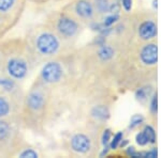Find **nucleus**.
<instances>
[{
    "label": "nucleus",
    "instance_id": "obj_15",
    "mask_svg": "<svg viewBox=\"0 0 161 158\" xmlns=\"http://www.w3.org/2000/svg\"><path fill=\"white\" fill-rule=\"evenodd\" d=\"M144 123V116L141 115H132L131 120H130V125H129V128L133 129L137 127V126L142 125Z\"/></svg>",
    "mask_w": 161,
    "mask_h": 158
},
{
    "label": "nucleus",
    "instance_id": "obj_5",
    "mask_svg": "<svg viewBox=\"0 0 161 158\" xmlns=\"http://www.w3.org/2000/svg\"><path fill=\"white\" fill-rule=\"evenodd\" d=\"M157 25L153 20H145L139 27V35L142 40H152V38H154L157 35Z\"/></svg>",
    "mask_w": 161,
    "mask_h": 158
},
{
    "label": "nucleus",
    "instance_id": "obj_16",
    "mask_svg": "<svg viewBox=\"0 0 161 158\" xmlns=\"http://www.w3.org/2000/svg\"><path fill=\"white\" fill-rule=\"evenodd\" d=\"M96 9L98 10L100 13H104L108 11V7H110V3H108V0H96Z\"/></svg>",
    "mask_w": 161,
    "mask_h": 158
},
{
    "label": "nucleus",
    "instance_id": "obj_34",
    "mask_svg": "<svg viewBox=\"0 0 161 158\" xmlns=\"http://www.w3.org/2000/svg\"><path fill=\"white\" fill-rule=\"evenodd\" d=\"M153 8L157 9L158 8V0H153Z\"/></svg>",
    "mask_w": 161,
    "mask_h": 158
},
{
    "label": "nucleus",
    "instance_id": "obj_6",
    "mask_svg": "<svg viewBox=\"0 0 161 158\" xmlns=\"http://www.w3.org/2000/svg\"><path fill=\"white\" fill-rule=\"evenodd\" d=\"M58 30L64 37H72L77 31V25L73 19L68 17H62L58 22Z\"/></svg>",
    "mask_w": 161,
    "mask_h": 158
},
{
    "label": "nucleus",
    "instance_id": "obj_27",
    "mask_svg": "<svg viewBox=\"0 0 161 158\" xmlns=\"http://www.w3.org/2000/svg\"><path fill=\"white\" fill-rule=\"evenodd\" d=\"M20 157L23 158H27V157H30V158H37L38 157V154L36 153L35 151H32V150H26L20 154Z\"/></svg>",
    "mask_w": 161,
    "mask_h": 158
},
{
    "label": "nucleus",
    "instance_id": "obj_17",
    "mask_svg": "<svg viewBox=\"0 0 161 158\" xmlns=\"http://www.w3.org/2000/svg\"><path fill=\"white\" fill-rule=\"evenodd\" d=\"M158 157V150L156 147H153L149 151L139 152L137 158H157Z\"/></svg>",
    "mask_w": 161,
    "mask_h": 158
},
{
    "label": "nucleus",
    "instance_id": "obj_22",
    "mask_svg": "<svg viewBox=\"0 0 161 158\" xmlns=\"http://www.w3.org/2000/svg\"><path fill=\"white\" fill-rule=\"evenodd\" d=\"M111 138H112V131L111 129H105L102 134V138H101V142H102V145L105 146V145H108L111 141Z\"/></svg>",
    "mask_w": 161,
    "mask_h": 158
},
{
    "label": "nucleus",
    "instance_id": "obj_13",
    "mask_svg": "<svg viewBox=\"0 0 161 158\" xmlns=\"http://www.w3.org/2000/svg\"><path fill=\"white\" fill-rule=\"evenodd\" d=\"M143 133H144L145 137H146L147 141L150 144H154L156 143V140H157V136H156V131L155 128L150 125H146L143 129Z\"/></svg>",
    "mask_w": 161,
    "mask_h": 158
},
{
    "label": "nucleus",
    "instance_id": "obj_11",
    "mask_svg": "<svg viewBox=\"0 0 161 158\" xmlns=\"http://www.w3.org/2000/svg\"><path fill=\"white\" fill-rule=\"evenodd\" d=\"M152 95H153V89L149 85H145V87L140 88L136 92V98L137 100H140V102H145Z\"/></svg>",
    "mask_w": 161,
    "mask_h": 158
},
{
    "label": "nucleus",
    "instance_id": "obj_28",
    "mask_svg": "<svg viewBox=\"0 0 161 158\" xmlns=\"http://www.w3.org/2000/svg\"><path fill=\"white\" fill-rule=\"evenodd\" d=\"M126 154L128 155L129 157L137 158V154H139V152L136 151L134 146H129L128 149H127V151H126Z\"/></svg>",
    "mask_w": 161,
    "mask_h": 158
},
{
    "label": "nucleus",
    "instance_id": "obj_3",
    "mask_svg": "<svg viewBox=\"0 0 161 158\" xmlns=\"http://www.w3.org/2000/svg\"><path fill=\"white\" fill-rule=\"evenodd\" d=\"M62 75L61 67L56 62H50L42 69V77L47 82H55L60 79Z\"/></svg>",
    "mask_w": 161,
    "mask_h": 158
},
{
    "label": "nucleus",
    "instance_id": "obj_18",
    "mask_svg": "<svg viewBox=\"0 0 161 158\" xmlns=\"http://www.w3.org/2000/svg\"><path fill=\"white\" fill-rule=\"evenodd\" d=\"M10 127L9 125L3 121H0V140H4L9 136Z\"/></svg>",
    "mask_w": 161,
    "mask_h": 158
},
{
    "label": "nucleus",
    "instance_id": "obj_9",
    "mask_svg": "<svg viewBox=\"0 0 161 158\" xmlns=\"http://www.w3.org/2000/svg\"><path fill=\"white\" fill-rule=\"evenodd\" d=\"M92 115L93 118L98 119V120L104 121L110 118V111H108V109L105 107V106L99 105V106H96V107L92 108Z\"/></svg>",
    "mask_w": 161,
    "mask_h": 158
},
{
    "label": "nucleus",
    "instance_id": "obj_14",
    "mask_svg": "<svg viewBox=\"0 0 161 158\" xmlns=\"http://www.w3.org/2000/svg\"><path fill=\"white\" fill-rule=\"evenodd\" d=\"M123 138H124L123 131H118V133H116L115 135H114L113 138H111V141H110V143H108L110 149L111 150H116V149H117V147L119 146L120 141L123 140Z\"/></svg>",
    "mask_w": 161,
    "mask_h": 158
},
{
    "label": "nucleus",
    "instance_id": "obj_31",
    "mask_svg": "<svg viewBox=\"0 0 161 158\" xmlns=\"http://www.w3.org/2000/svg\"><path fill=\"white\" fill-rule=\"evenodd\" d=\"M95 43L97 44L98 46H103V45H105V37H103V35H101L100 34V37H98L95 40Z\"/></svg>",
    "mask_w": 161,
    "mask_h": 158
},
{
    "label": "nucleus",
    "instance_id": "obj_25",
    "mask_svg": "<svg viewBox=\"0 0 161 158\" xmlns=\"http://www.w3.org/2000/svg\"><path fill=\"white\" fill-rule=\"evenodd\" d=\"M108 11H110L112 14H118L119 11H120V4L118 2H113L112 4H110L108 7Z\"/></svg>",
    "mask_w": 161,
    "mask_h": 158
},
{
    "label": "nucleus",
    "instance_id": "obj_4",
    "mask_svg": "<svg viewBox=\"0 0 161 158\" xmlns=\"http://www.w3.org/2000/svg\"><path fill=\"white\" fill-rule=\"evenodd\" d=\"M8 72L12 77L20 79L27 73V65L23 60L19 59H12L8 63Z\"/></svg>",
    "mask_w": 161,
    "mask_h": 158
},
{
    "label": "nucleus",
    "instance_id": "obj_24",
    "mask_svg": "<svg viewBox=\"0 0 161 158\" xmlns=\"http://www.w3.org/2000/svg\"><path fill=\"white\" fill-rule=\"evenodd\" d=\"M13 3H14V0H0V11H8L9 9H11Z\"/></svg>",
    "mask_w": 161,
    "mask_h": 158
},
{
    "label": "nucleus",
    "instance_id": "obj_12",
    "mask_svg": "<svg viewBox=\"0 0 161 158\" xmlns=\"http://www.w3.org/2000/svg\"><path fill=\"white\" fill-rule=\"evenodd\" d=\"M98 56H99V58L102 61H108L114 57V49L111 46L103 45L101 46L99 53H98Z\"/></svg>",
    "mask_w": 161,
    "mask_h": 158
},
{
    "label": "nucleus",
    "instance_id": "obj_8",
    "mask_svg": "<svg viewBox=\"0 0 161 158\" xmlns=\"http://www.w3.org/2000/svg\"><path fill=\"white\" fill-rule=\"evenodd\" d=\"M75 10H76L77 14L80 16L84 17V18H89V17L92 16V13H93L92 6L88 1H86V0H80L76 3V6H75Z\"/></svg>",
    "mask_w": 161,
    "mask_h": 158
},
{
    "label": "nucleus",
    "instance_id": "obj_21",
    "mask_svg": "<svg viewBox=\"0 0 161 158\" xmlns=\"http://www.w3.org/2000/svg\"><path fill=\"white\" fill-rule=\"evenodd\" d=\"M118 19H119L118 14H111V15H108V17H105L104 22H103V25H104L105 27H111V26L115 24Z\"/></svg>",
    "mask_w": 161,
    "mask_h": 158
},
{
    "label": "nucleus",
    "instance_id": "obj_1",
    "mask_svg": "<svg viewBox=\"0 0 161 158\" xmlns=\"http://www.w3.org/2000/svg\"><path fill=\"white\" fill-rule=\"evenodd\" d=\"M37 46L39 50L44 55H52L58 49L59 43L56 37L51 33H44L40 35L37 41Z\"/></svg>",
    "mask_w": 161,
    "mask_h": 158
},
{
    "label": "nucleus",
    "instance_id": "obj_2",
    "mask_svg": "<svg viewBox=\"0 0 161 158\" xmlns=\"http://www.w3.org/2000/svg\"><path fill=\"white\" fill-rule=\"evenodd\" d=\"M140 59L145 65H155L158 62V46L154 43H148L143 46L140 51Z\"/></svg>",
    "mask_w": 161,
    "mask_h": 158
},
{
    "label": "nucleus",
    "instance_id": "obj_26",
    "mask_svg": "<svg viewBox=\"0 0 161 158\" xmlns=\"http://www.w3.org/2000/svg\"><path fill=\"white\" fill-rule=\"evenodd\" d=\"M0 85H2L6 90H11L14 87V84H13V81H11V80L0 79Z\"/></svg>",
    "mask_w": 161,
    "mask_h": 158
},
{
    "label": "nucleus",
    "instance_id": "obj_20",
    "mask_svg": "<svg viewBox=\"0 0 161 158\" xmlns=\"http://www.w3.org/2000/svg\"><path fill=\"white\" fill-rule=\"evenodd\" d=\"M149 109L153 115H156V113H157V111H158V95H157V93L153 94L152 99H150Z\"/></svg>",
    "mask_w": 161,
    "mask_h": 158
},
{
    "label": "nucleus",
    "instance_id": "obj_23",
    "mask_svg": "<svg viewBox=\"0 0 161 158\" xmlns=\"http://www.w3.org/2000/svg\"><path fill=\"white\" fill-rule=\"evenodd\" d=\"M136 141L140 146H145L146 144H148V141H147L146 137H145V135L143 131H140V133L136 136Z\"/></svg>",
    "mask_w": 161,
    "mask_h": 158
},
{
    "label": "nucleus",
    "instance_id": "obj_33",
    "mask_svg": "<svg viewBox=\"0 0 161 158\" xmlns=\"http://www.w3.org/2000/svg\"><path fill=\"white\" fill-rule=\"evenodd\" d=\"M129 143V141H128V140H121V141H120V143H119V146H120V147H123V149H124V147H126L127 146V144H128Z\"/></svg>",
    "mask_w": 161,
    "mask_h": 158
},
{
    "label": "nucleus",
    "instance_id": "obj_10",
    "mask_svg": "<svg viewBox=\"0 0 161 158\" xmlns=\"http://www.w3.org/2000/svg\"><path fill=\"white\" fill-rule=\"evenodd\" d=\"M28 105H29V107L33 110L41 109L44 105V99H43L42 95L38 94V93L31 94L29 98H28Z\"/></svg>",
    "mask_w": 161,
    "mask_h": 158
},
{
    "label": "nucleus",
    "instance_id": "obj_30",
    "mask_svg": "<svg viewBox=\"0 0 161 158\" xmlns=\"http://www.w3.org/2000/svg\"><path fill=\"white\" fill-rule=\"evenodd\" d=\"M105 26L103 25V24H100V23H93V24L92 25V30H95V31H97V32H101L102 31V29L104 28Z\"/></svg>",
    "mask_w": 161,
    "mask_h": 158
},
{
    "label": "nucleus",
    "instance_id": "obj_32",
    "mask_svg": "<svg viewBox=\"0 0 161 158\" xmlns=\"http://www.w3.org/2000/svg\"><path fill=\"white\" fill-rule=\"evenodd\" d=\"M108 151H110V145H105L104 149L102 150V152L100 153V157H104L108 154Z\"/></svg>",
    "mask_w": 161,
    "mask_h": 158
},
{
    "label": "nucleus",
    "instance_id": "obj_19",
    "mask_svg": "<svg viewBox=\"0 0 161 158\" xmlns=\"http://www.w3.org/2000/svg\"><path fill=\"white\" fill-rule=\"evenodd\" d=\"M10 106L9 103L3 97H0V116H4L9 113Z\"/></svg>",
    "mask_w": 161,
    "mask_h": 158
},
{
    "label": "nucleus",
    "instance_id": "obj_7",
    "mask_svg": "<svg viewBox=\"0 0 161 158\" xmlns=\"http://www.w3.org/2000/svg\"><path fill=\"white\" fill-rule=\"evenodd\" d=\"M71 145L75 152L87 153L90 150V140L85 135H75L71 140Z\"/></svg>",
    "mask_w": 161,
    "mask_h": 158
},
{
    "label": "nucleus",
    "instance_id": "obj_29",
    "mask_svg": "<svg viewBox=\"0 0 161 158\" xmlns=\"http://www.w3.org/2000/svg\"><path fill=\"white\" fill-rule=\"evenodd\" d=\"M121 1V6L126 11H130L132 8V0H120Z\"/></svg>",
    "mask_w": 161,
    "mask_h": 158
}]
</instances>
